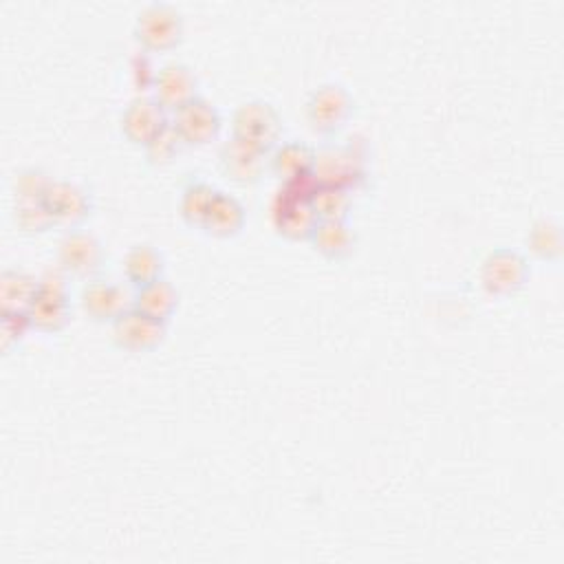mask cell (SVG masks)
Segmentation results:
<instances>
[{
	"mask_svg": "<svg viewBox=\"0 0 564 564\" xmlns=\"http://www.w3.org/2000/svg\"><path fill=\"white\" fill-rule=\"evenodd\" d=\"M218 165L231 183L253 185L269 172V152L229 137L218 148Z\"/></svg>",
	"mask_w": 564,
	"mask_h": 564,
	"instance_id": "11",
	"label": "cell"
},
{
	"mask_svg": "<svg viewBox=\"0 0 564 564\" xmlns=\"http://www.w3.org/2000/svg\"><path fill=\"white\" fill-rule=\"evenodd\" d=\"M167 115L176 112L178 108H183L185 104H189L192 99H196L198 93V77L194 75V70L183 64V62H165L163 66H159L154 84H152V93H150Z\"/></svg>",
	"mask_w": 564,
	"mask_h": 564,
	"instance_id": "13",
	"label": "cell"
},
{
	"mask_svg": "<svg viewBox=\"0 0 564 564\" xmlns=\"http://www.w3.org/2000/svg\"><path fill=\"white\" fill-rule=\"evenodd\" d=\"M37 275L20 267H7L0 273L2 311H26L37 293Z\"/></svg>",
	"mask_w": 564,
	"mask_h": 564,
	"instance_id": "21",
	"label": "cell"
},
{
	"mask_svg": "<svg viewBox=\"0 0 564 564\" xmlns=\"http://www.w3.org/2000/svg\"><path fill=\"white\" fill-rule=\"evenodd\" d=\"M123 275L132 289L165 275V258L150 242L132 245L123 256Z\"/></svg>",
	"mask_w": 564,
	"mask_h": 564,
	"instance_id": "20",
	"label": "cell"
},
{
	"mask_svg": "<svg viewBox=\"0 0 564 564\" xmlns=\"http://www.w3.org/2000/svg\"><path fill=\"white\" fill-rule=\"evenodd\" d=\"M167 123L170 115L152 95H134L119 115L121 134L141 148Z\"/></svg>",
	"mask_w": 564,
	"mask_h": 564,
	"instance_id": "14",
	"label": "cell"
},
{
	"mask_svg": "<svg viewBox=\"0 0 564 564\" xmlns=\"http://www.w3.org/2000/svg\"><path fill=\"white\" fill-rule=\"evenodd\" d=\"M355 112V99L344 84L324 82L315 86L304 104V115L313 132L322 137L337 134Z\"/></svg>",
	"mask_w": 564,
	"mask_h": 564,
	"instance_id": "4",
	"label": "cell"
},
{
	"mask_svg": "<svg viewBox=\"0 0 564 564\" xmlns=\"http://www.w3.org/2000/svg\"><path fill=\"white\" fill-rule=\"evenodd\" d=\"M183 139L176 132V128L172 126V121L167 126H163L145 145H143V156L148 165L154 167H163L170 165L183 150Z\"/></svg>",
	"mask_w": 564,
	"mask_h": 564,
	"instance_id": "26",
	"label": "cell"
},
{
	"mask_svg": "<svg viewBox=\"0 0 564 564\" xmlns=\"http://www.w3.org/2000/svg\"><path fill=\"white\" fill-rule=\"evenodd\" d=\"M51 183H53V176L46 170L35 165L22 167L15 172L11 181L13 200H44Z\"/></svg>",
	"mask_w": 564,
	"mask_h": 564,
	"instance_id": "27",
	"label": "cell"
},
{
	"mask_svg": "<svg viewBox=\"0 0 564 564\" xmlns=\"http://www.w3.org/2000/svg\"><path fill=\"white\" fill-rule=\"evenodd\" d=\"M44 203L48 205L57 227L64 229L79 227L95 209L90 189L84 183L70 178H53Z\"/></svg>",
	"mask_w": 564,
	"mask_h": 564,
	"instance_id": "9",
	"label": "cell"
},
{
	"mask_svg": "<svg viewBox=\"0 0 564 564\" xmlns=\"http://www.w3.org/2000/svg\"><path fill=\"white\" fill-rule=\"evenodd\" d=\"M529 260L522 251L511 247H496L480 260V286L494 297H509L518 293L529 280Z\"/></svg>",
	"mask_w": 564,
	"mask_h": 564,
	"instance_id": "6",
	"label": "cell"
},
{
	"mask_svg": "<svg viewBox=\"0 0 564 564\" xmlns=\"http://www.w3.org/2000/svg\"><path fill=\"white\" fill-rule=\"evenodd\" d=\"M79 306L84 315L99 324H112L121 313L132 306V293L108 278H90L79 289Z\"/></svg>",
	"mask_w": 564,
	"mask_h": 564,
	"instance_id": "8",
	"label": "cell"
},
{
	"mask_svg": "<svg viewBox=\"0 0 564 564\" xmlns=\"http://www.w3.org/2000/svg\"><path fill=\"white\" fill-rule=\"evenodd\" d=\"M132 306L161 322H170L178 306V289L165 275H161L143 286L132 289Z\"/></svg>",
	"mask_w": 564,
	"mask_h": 564,
	"instance_id": "19",
	"label": "cell"
},
{
	"mask_svg": "<svg viewBox=\"0 0 564 564\" xmlns=\"http://www.w3.org/2000/svg\"><path fill=\"white\" fill-rule=\"evenodd\" d=\"M308 242L326 260H346L355 253L359 236L348 220H317Z\"/></svg>",
	"mask_w": 564,
	"mask_h": 564,
	"instance_id": "16",
	"label": "cell"
},
{
	"mask_svg": "<svg viewBox=\"0 0 564 564\" xmlns=\"http://www.w3.org/2000/svg\"><path fill=\"white\" fill-rule=\"evenodd\" d=\"M315 165V148L304 141H280L269 152V172L278 176V181H289L293 176H302L313 172Z\"/></svg>",
	"mask_w": 564,
	"mask_h": 564,
	"instance_id": "18",
	"label": "cell"
},
{
	"mask_svg": "<svg viewBox=\"0 0 564 564\" xmlns=\"http://www.w3.org/2000/svg\"><path fill=\"white\" fill-rule=\"evenodd\" d=\"M242 227H245V207H242V203L236 196L218 189L209 209H207V214H205V218H203L200 229L209 236H216V238H231V236L240 234Z\"/></svg>",
	"mask_w": 564,
	"mask_h": 564,
	"instance_id": "17",
	"label": "cell"
},
{
	"mask_svg": "<svg viewBox=\"0 0 564 564\" xmlns=\"http://www.w3.org/2000/svg\"><path fill=\"white\" fill-rule=\"evenodd\" d=\"M106 260L104 242L88 229H64L55 242V262L70 278H82L84 282L97 278L106 269Z\"/></svg>",
	"mask_w": 564,
	"mask_h": 564,
	"instance_id": "3",
	"label": "cell"
},
{
	"mask_svg": "<svg viewBox=\"0 0 564 564\" xmlns=\"http://www.w3.org/2000/svg\"><path fill=\"white\" fill-rule=\"evenodd\" d=\"M156 70L159 68L154 66L152 53H148L143 48H137L126 62V75H128L130 86L137 90V95H148L145 90L152 93Z\"/></svg>",
	"mask_w": 564,
	"mask_h": 564,
	"instance_id": "28",
	"label": "cell"
},
{
	"mask_svg": "<svg viewBox=\"0 0 564 564\" xmlns=\"http://www.w3.org/2000/svg\"><path fill=\"white\" fill-rule=\"evenodd\" d=\"M31 328L33 326H31V319H29L26 311H2V317H0L2 352L9 355L11 350H15Z\"/></svg>",
	"mask_w": 564,
	"mask_h": 564,
	"instance_id": "29",
	"label": "cell"
},
{
	"mask_svg": "<svg viewBox=\"0 0 564 564\" xmlns=\"http://www.w3.org/2000/svg\"><path fill=\"white\" fill-rule=\"evenodd\" d=\"M313 174L319 183L357 192L368 183V141L359 134L344 143L326 141L315 148Z\"/></svg>",
	"mask_w": 564,
	"mask_h": 564,
	"instance_id": "1",
	"label": "cell"
},
{
	"mask_svg": "<svg viewBox=\"0 0 564 564\" xmlns=\"http://www.w3.org/2000/svg\"><path fill=\"white\" fill-rule=\"evenodd\" d=\"M170 121L185 145H207L220 134L223 128V117L218 108L203 95L172 112Z\"/></svg>",
	"mask_w": 564,
	"mask_h": 564,
	"instance_id": "10",
	"label": "cell"
},
{
	"mask_svg": "<svg viewBox=\"0 0 564 564\" xmlns=\"http://www.w3.org/2000/svg\"><path fill=\"white\" fill-rule=\"evenodd\" d=\"M26 313L33 328L42 333L62 330L68 324L73 313L70 291H53V289L37 286V293L31 300Z\"/></svg>",
	"mask_w": 564,
	"mask_h": 564,
	"instance_id": "15",
	"label": "cell"
},
{
	"mask_svg": "<svg viewBox=\"0 0 564 564\" xmlns=\"http://www.w3.org/2000/svg\"><path fill=\"white\" fill-rule=\"evenodd\" d=\"M134 40L148 53H165L181 44L185 24L181 11L163 0L145 4L134 20Z\"/></svg>",
	"mask_w": 564,
	"mask_h": 564,
	"instance_id": "2",
	"label": "cell"
},
{
	"mask_svg": "<svg viewBox=\"0 0 564 564\" xmlns=\"http://www.w3.org/2000/svg\"><path fill=\"white\" fill-rule=\"evenodd\" d=\"M11 220L20 234L40 236L57 227L48 205L44 200H13Z\"/></svg>",
	"mask_w": 564,
	"mask_h": 564,
	"instance_id": "24",
	"label": "cell"
},
{
	"mask_svg": "<svg viewBox=\"0 0 564 564\" xmlns=\"http://www.w3.org/2000/svg\"><path fill=\"white\" fill-rule=\"evenodd\" d=\"M284 123L273 104L247 99L231 115V137L271 152L282 141Z\"/></svg>",
	"mask_w": 564,
	"mask_h": 564,
	"instance_id": "5",
	"label": "cell"
},
{
	"mask_svg": "<svg viewBox=\"0 0 564 564\" xmlns=\"http://www.w3.org/2000/svg\"><path fill=\"white\" fill-rule=\"evenodd\" d=\"M269 218L273 229L289 240H308L319 220L311 207V200L293 198L280 185L271 194Z\"/></svg>",
	"mask_w": 564,
	"mask_h": 564,
	"instance_id": "12",
	"label": "cell"
},
{
	"mask_svg": "<svg viewBox=\"0 0 564 564\" xmlns=\"http://www.w3.org/2000/svg\"><path fill=\"white\" fill-rule=\"evenodd\" d=\"M527 249L546 262H555L562 256V227L551 216H540L527 229Z\"/></svg>",
	"mask_w": 564,
	"mask_h": 564,
	"instance_id": "23",
	"label": "cell"
},
{
	"mask_svg": "<svg viewBox=\"0 0 564 564\" xmlns=\"http://www.w3.org/2000/svg\"><path fill=\"white\" fill-rule=\"evenodd\" d=\"M165 335L167 322H161L134 306H130L110 324V337L115 346L126 352H150L163 344Z\"/></svg>",
	"mask_w": 564,
	"mask_h": 564,
	"instance_id": "7",
	"label": "cell"
},
{
	"mask_svg": "<svg viewBox=\"0 0 564 564\" xmlns=\"http://www.w3.org/2000/svg\"><path fill=\"white\" fill-rule=\"evenodd\" d=\"M311 207L319 220H348L352 212V192L319 183L311 196Z\"/></svg>",
	"mask_w": 564,
	"mask_h": 564,
	"instance_id": "25",
	"label": "cell"
},
{
	"mask_svg": "<svg viewBox=\"0 0 564 564\" xmlns=\"http://www.w3.org/2000/svg\"><path fill=\"white\" fill-rule=\"evenodd\" d=\"M216 187L200 178V176H189L178 194V214L189 227H200L203 218L216 196Z\"/></svg>",
	"mask_w": 564,
	"mask_h": 564,
	"instance_id": "22",
	"label": "cell"
}]
</instances>
